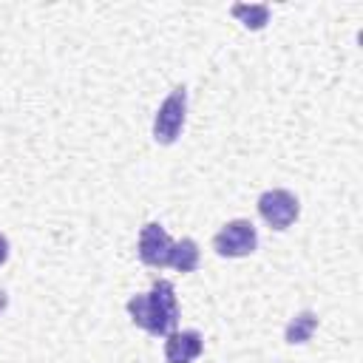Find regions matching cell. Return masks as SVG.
<instances>
[{"instance_id": "cell-2", "label": "cell", "mask_w": 363, "mask_h": 363, "mask_svg": "<svg viewBox=\"0 0 363 363\" xmlns=\"http://www.w3.org/2000/svg\"><path fill=\"white\" fill-rule=\"evenodd\" d=\"M184 119H187V88L176 85L153 116V142L173 145L184 130Z\"/></svg>"}, {"instance_id": "cell-1", "label": "cell", "mask_w": 363, "mask_h": 363, "mask_svg": "<svg viewBox=\"0 0 363 363\" xmlns=\"http://www.w3.org/2000/svg\"><path fill=\"white\" fill-rule=\"evenodd\" d=\"M125 309L130 320L147 335H156V337L170 335L179 323V298H176L173 281L156 278L147 292H136L133 298H128Z\"/></svg>"}, {"instance_id": "cell-4", "label": "cell", "mask_w": 363, "mask_h": 363, "mask_svg": "<svg viewBox=\"0 0 363 363\" xmlns=\"http://www.w3.org/2000/svg\"><path fill=\"white\" fill-rule=\"evenodd\" d=\"M213 250L221 258H247L258 250V230L250 218H233L213 235Z\"/></svg>"}, {"instance_id": "cell-3", "label": "cell", "mask_w": 363, "mask_h": 363, "mask_svg": "<svg viewBox=\"0 0 363 363\" xmlns=\"http://www.w3.org/2000/svg\"><path fill=\"white\" fill-rule=\"evenodd\" d=\"M255 207H258V216H261L272 230H278V233L289 230V227L298 221V216H301V201H298V196H295L292 190H284V187L264 190V193L258 196Z\"/></svg>"}, {"instance_id": "cell-7", "label": "cell", "mask_w": 363, "mask_h": 363, "mask_svg": "<svg viewBox=\"0 0 363 363\" xmlns=\"http://www.w3.org/2000/svg\"><path fill=\"white\" fill-rule=\"evenodd\" d=\"M315 329H318V315L312 309H301L289 318V323L284 329V340L289 346H303L315 335Z\"/></svg>"}, {"instance_id": "cell-10", "label": "cell", "mask_w": 363, "mask_h": 363, "mask_svg": "<svg viewBox=\"0 0 363 363\" xmlns=\"http://www.w3.org/2000/svg\"><path fill=\"white\" fill-rule=\"evenodd\" d=\"M9 261V238L0 233V267Z\"/></svg>"}, {"instance_id": "cell-8", "label": "cell", "mask_w": 363, "mask_h": 363, "mask_svg": "<svg viewBox=\"0 0 363 363\" xmlns=\"http://www.w3.org/2000/svg\"><path fill=\"white\" fill-rule=\"evenodd\" d=\"M199 261H201V252H199V244L193 238L173 241L170 255H167V267H173L179 272H196L199 269Z\"/></svg>"}, {"instance_id": "cell-9", "label": "cell", "mask_w": 363, "mask_h": 363, "mask_svg": "<svg viewBox=\"0 0 363 363\" xmlns=\"http://www.w3.org/2000/svg\"><path fill=\"white\" fill-rule=\"evenodd\" d=\"M230 14L235 20H241V26L250 28V31H261L269 23V6H264V3H250V6L247 3H235L230 9Z\"/></svg>"}, {"instance_id": "cell-5", "label": "cell", "mask_w": 363, "mask_h": 363, "mask_svg": "<svg viewBox=\"0 0 363 363\" xmlns=\"http://www.w3.org/2000/svg\"><path fill=\"white\" fill-rule=\"evenodd\" d=\"M170 247H173V238L167 235V230H164L162 224L147 221V224L139 230L136 252H139V261H142V264H147V267H167Z\"/></svg>"}, {"instance_id": "cell-6", "label": "cell", "mask_w": 363, "mask_h": 363, "mask_svg": "<svg viewBox=\"0 0 363 363\" xmlns=\"http://www.w3.org/2000/svg\"><path fill=\"white\" fill-rule=\"evenodd\" d=\"M204 352V337L196 329H173L164 335V360L167 363H193Z\"/></svg>"}, {"instance_id": "cell-11", "label": "cell", "mask_w": 363, "mask_h": 363, "mask_svg": "<svg viewBox=\"0 0 363 363\" xmlns=\"http://www.w3.org/2000/svg\"><path fill=\"white\" fill-rule=\"evenodd\" d=\"M6 306H9V295H6V292H3V289H0V312H3V309H6Z\"/></svg>"}]
</instances>
